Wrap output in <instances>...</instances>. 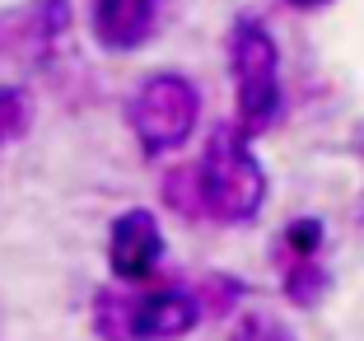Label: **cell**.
Wrapping results in <instances>:
<instances>
[{
	"mask_svg": "<svg viewBox=\"0 0 364 341\" xmlns=\"http://www.w3.org/2000/svg\"><path fill=\"white\" fill-rule=\"evenodd\" d=\"M229 61H234V103H238V131L257 136L276 122L280 107V61L276 43L257 19H243L229 43Z\"/></svg>",
	"mask_w": 364,
	"mask_h": 341,
	"instance_id": "3",
	"label": "cell"
},
{
	"mask_svg": "<svg viewBox=\"0 0 364 341\" xmlns=\"http://www.w3.org/2000/svg\"><path fill=\"white\" fill-rule=\"evenodd\" d=\"M201 322L192 290H154L131 299V341H178Z\"/></svg>",
	"mask_w": 364,
	"mask_h": 341,
	"instance_id": "5",
	"label": "cell"
},
{
	"mask_svg": "<svg viewBox=\"0 0 364 341\" xmlns=\"http://www.w3.org/2000/svg\"><path fill=\"white\" fill-rule=\"evenodd\" d=\"M164 201H168L173 211H182V215H205V206H201V173L196 169H173L168 178H164Z\"/></svg>",
	"mask_w": 364,
	"mask_h": 341,
	"instance_id": "10",
	"label": "cell"
},
{
	"mask_svg": "<svg viewBox=\"0 0 364 341\" xmlns=\"http://www.w3.org/2000/svg\"><path fill=\"white\" fill-rule=\"evenodd\" d=\"M247 285L238 276H205L201 290H196V304H201L205 318H225V313H234L238 304H243Z\"/></svg>",
	"mask_w": 364,
	"mask_h": 341,
	"instance_id": "9",
	"label": "cell"
},
{
	"mask_svg": "<svg viewBox=\"0 0 364 341\" xmlns=\"http://www.w3.org/2000/svg\"><path fill=\"white\" fill-rule=\"evenodd\" d=\"M164 0H94V38L107 52H136L159 23Z\"/></svg>",
	"mask_w": 364,
	"mask_h": 341,
	"instance_id": "6",
	"label": "cell"
},
{
	"mask_svg": "<svg viewBox=\"0 0 364 341\" xmlns=\"http://www.w3.org/2000/svg\"><path fill=\"white\" fill-rule=\"evenodd\" d=\"M285 299L294 304V309H313L322 299V290H327V271L318 267V257H294L285 267Z\"/></svg>",
	"mask_w": 364,
	"mask_h": 341,
	"instance_id": "7",
	"label": "cell"
},
{
	"mask_svg": "<svg viewBox=\"0 0 364 341\" xmlns=\"http://www.w3.org/2000/svg\"><path fill=\"white\" fill-rule=\"evenodd\" d=\"M94 332L103 341H131V295L98 290L94 295Z\"/></svg>",
	"mask_w": 364,
	"mask_h": 341,
	"instance_id": "8",
	"label": "cell"
},
{
	"mask_svg": "<svg viewBox=\"0 0 364 341\" xmlns=\"http://www.w3.org/2000/svg\"><path fill=\"white\" fill-rule=\"evenodd\" d=\"M289 5H299V10H318V5H327V0H289Z\"/></svg>",
	"mask_w": 364,
	"mask_h": 341,
	"instance_id": "14",
	"label": "cell"
},
{
	"mask_svg": "<svg viewBox=\"0 0 364 341\" xmlns=\"http://www.w3.org/2000/svg\"><path fill=\"white\" fill-rule=\"evenodd\" d=\"M28 131V98L14 85H0V145H10Z\"/></svg>",
	"mask_w": 364,
	"mask_h": 341,
	"instance_id": "11",
	"label": "cell"
},
{
	"mask_svg": "<svg viewBox=\"0 0 364 341\" xmlns=\"http://www.w3.org/2000/svg\"><path fill=\"white\" fill-rule=\"evenodd\" d=\"M229 341H294V332L271 313H243V322L234 327Z\"/></svg>",
	"mask_w": 364,
	"mask_h": 341,
	"instance_id": "13",
	"label": "cell"
},
{
	"mask_svg": "<svg viewBox=\"0 0 364 341\" xmlns=\"http://www.w3.org/2000/svg\"><path fill=\"white\" fill-rule=\"evenodd\" d=\"M127 117H131V131H136L145 154H173V149H182L187 136L196 131L201 94H196V85L187 75L164 70V75H150V80L136 89Z\"/></svg>",
	"mask_w": 364,
	"mask_h": 341,
	"instance_id": "2",
	"label": "cell"
},
{
	"mask_svg": "<svg viewBox=\"0 0 364 341\" xmlns=\"http://www.w3.org/2000/svg\"><path fill=\"white\" fill-rule=\"evenodd\" d=\"M164 262V229L150 211H122L107 234V267L117 280H145Z\"/></svg>",
	"mask_w": 364,
	"mask_h": 341,
	"instance_id": "4",
	"label": "cell"
},
{
	"mask_svg": "<svg viewBox=\"0 0 364 341\" xmlns=\"http://www.w3.org/2000/svg\"><path fill=\"white\" fill-rule=\"evenodd\" d=\"M201 173V206L210 220L225 224H243L262 211L267 201V173L252 159L247 136L234 127H220L205 145V159L196 164Z\"/></svg>",
	"mask_w": 364,
	"mask_h": 341,
	"instance_id": "1",
	"label": "cell"
},
{
	"mask_svg": "<svg viewBox=\"0 0 364 341\" xmlns=\"http://www.w3.org/2000/svg\"><path fill=\"white\" fill-rule=\"evenodd\" d=\"M322 238H327V229H322V220H313V215H304V220H289L285 224V238L280 243L289 248L294 257H318Z\"/></svg>",
	"mask_w": 364,
	"mask_h": 341,
	"instance_id": "12",
	"label": "cell"
}]
</instances>
